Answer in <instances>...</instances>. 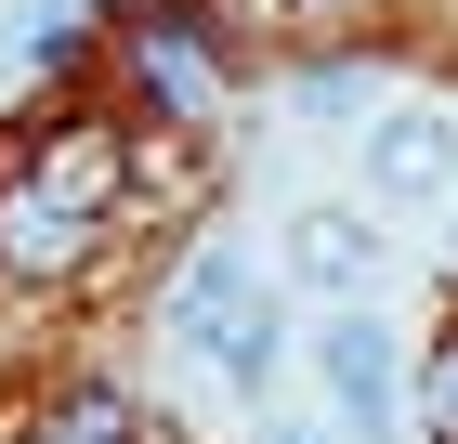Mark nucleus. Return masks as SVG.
Masks as SVG:
<instances>
[{
    "label": "nucleus",
    "instance_id": "nucleus-1",
    "mask_svg": "<svg viewBox=\"0 0 458 444\" xmlns=\"http://www.w3.org/2000/svg\"><path fill=\"white\" fill-rule=\"evenodd\" d=\"M171 327H183L197 353H210L223 379H249V392L276 379V301L249 288V262H236V248H197V262H183V301H171Z\"/></svg>",
    "mask_w": 458,
    "mask_h": 444
},
{
    "label": "nucleus",
    "instance_id": "nucleus-2",
    "mask_svg": "<svg viewBox=\"0 0 458 444\" xmlns=\"http://www.w3.org/2000/svg\"><path fill=\"white\" fill-rule=\"evenodd\" d=\"M315 366H327V406H341L353 431H367V418L393 406V327H367V314H327Z\"/></svg>",
    "mask_w": 458,
    "mask_h": 444
},
{
    "label": "nucleus",
    "instance_id": "nucleus-3",
    "mask_svg": "<svg viewBox=\"0 0 458 444\" xmlns=\"http://www.w3.org/2000/svg\"><path fill=\"white\" fill-rule=\"evenodd\" d=\"M367 183L380 197H458V131L445 118H380L367 131Z\"/></svg>",
    "mask_w": 458,
    "mask_h": 444
},
{
    "label": "nucleus",
    "instance_id": "nucleus-4",
    "mask_svg": "<svg viewBox=\"0 0 458 444\" xmlns=\"http://www.w3.org/2000/svg\"><path fill=\"white\" fill-rule=\"evenodd\" d=\"M79 236H92V209H66V197H13V183H0V262L66 274V262H79Z\"/></svg>",
    "mask_w": 458,
    "mask_h": 444
},
{
    "label": "nucleus",
    "instance_id": "nucleus-5",
    "mask_svg": "<svg viewBox=\"0 0 458 444\" xmlns=\"http://www.w3.org/2000/svg\"><path fill=\"white\" fill-rule=\"evenodd\" d=\"M288 274H301V288H367V274H380V236L341 222V209H315V222L288 236Z\"/></svg>",
    "mask_w": 458,
    "mask_h": 444
},
{
    "label": "nucleus",
    "instance_id": "nucleus-6",
    "mask_svg": "<svg viewBox=\"0 0 458 444\" xmlns=\"http://www.w3.org/2000/svg\"><path fill=\"white\" fill-rule=\"evenodd\" d=\"M420 418H432V444H458V340L432 353V379H420Z\"/></svg>",
    "mask_w": 458,
    "mask_h": 444
},
{
    "label": "nucleus",
    "instance_id": "nucleus-7",
    "mask_svg": "<svg viewBox=\"0 0 458 444\" xmlns=\"http://www.w3.org/2000/svg\"><path fill=\"white\" fill-rule=\"evenodd\" d=\"M66 444H118V406L92 392V406H66Z\"/></svg>",
    "mask_w": 458,
    "mask_h": 444
},
{
    "label": "nucleus",
    "instance_id": "nucleus-8",
    "mask_svg": "<svg viewBox=\"0 0 458 444\" xmlns=\"http://www.w3.org/2000/svg\"><path fill=\"white\" fill-rule=\"evenodd\" d=\"M262 444H327V431H315V418H276V431H262Z\"/></svg>",
    "mask_w": 458,
    "mask_h": 444
}]
</instances>
